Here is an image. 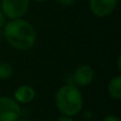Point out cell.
Segmentation results:
<instances>
[{"instance_id":"6da1fadb","label":"cell","mask_w":121,"mask_h":121,"mask_svg":"<svg viewBox=\"0 0 121 121\" xmlns=\"http://www.w3.org/2000/svg\"><path fill=\"white\" fill-rule=\"evenodd\" d=\"M3 35L8 44L14 49L26 51L36 43V30L22 18L12 19L3 27Z\"/></svg>"},{"instance_id":"7a4b0ae2","label":"cell","mask_w":121,"mask_h":121,"mask_svg":"<svg viewBox=\"0 0 121 121\" xmlns=\"http://www.w3.org/2000/svg\"><path fill=\"white\" fill-rule=\"evenodd\" d=\"M55 105L62 115L74 117L83 107V96L79 86L66 84L59 88L55 94Z\"/></svg>"},{"instance_id":"3957f363","label":"cell","mask_w":121,"mask_h":121,"mask_svg":"<svg viewBox=\"0 0 121 121\" xmlns=\"http://www.w3.org/2000/svg\"><path fill=\"white\" fill-rule=\"evenodd\" d=\"M30 0H1L0 10L9 19H18L27 14Z\"/></svg>"},{"instance_id":"277c9868","label":"cell","mask_w":121,"mask_h":121,"mask_svg":"<svg viewBox=\"0 0 121 121\" xmlns=\"http://www.w3.org/2000/svg\"><path fill=\"white\" fill-rule=\"evenodd\" d=\"M21 116V107L14 99L0 97V121H17Z\"/></svg>"},{"instance_id":"5b68a950","label":"cell","mask_w":121,"mask_h":121,"mask_svg":"<svg viewBox=\"0 0 121 121\" xmlns=\"http://www.w3.org/2000/svg\"><path fill=\"white\" fill-rule=\"evenodd\" d=\"M118 0H89V8L96 17L104 18L116 10Z\"/></svg>"},{"instance_id":"8992f818","label":"cell","mask_w":121,"mask_h":121,"mask_svg":"<svg viewBox=\"0 0 121 121\" xmlns=\"http://www.w3.org/2000/svg\"><path fill=\"white\" fill-rule=\"evenodd\" d=\"M95 70L89 65H81L73 73V81L77 86H87L94 81Z\"/></svg>"},{"instance_id":"52a82bcc","label":"cell","mask_w":121,"mask_h":121,"mask_svg":"<svg viewBox=\"0 0 121 121\" xmlns=\"http://www.w3.org/2000/svg\"><path fill=\"white\" fill-rule=\"evenodd\" d=\"M36 96V91L31 85H21L14 91V100L19 104H28L32 102Z\"/></svg>"},{"instance_id":"ba28073f","label":"cell","mask_w":121,"mask_h":121,"mask_svg":"<svg viewBox=\"0 0 121 121\" xmlns=\"http://www.w3.org/2000/svg\"><path fill=\"white\" fill-rule=\"evenodd\" d=\"M107 91L108 95L115 100H120L121 99V77L116 75L111 81L108 82L107 85Z\"/></svg>"},{"instance_id":"9c48e42d","label":"cell","mask_w":121,"mask_h":121,"mask_svg":"<svg viewBox=\"0 0 121 121\" xmlns=\"http://www.w3.org/2000/svg\"><path fill=\"white\" fill-rule=\"evenodd\" d=\"M13 75V68L9 63L0 62V80H8Z\"/></svg>"},{"instance_id":"30bf717a","label":"cell","mask_w":121,"mask_h":121,"mask_svg":"<svg viewBox=\"0 0 121 121\" xmlns=\"http://www.w3.org/2000/svg\"><path fill=\"white\" fill-rule=\"evenodd\" d=\"M102 121H120V119H119V117H117V116L108 115V116H106V117L103 118Z\"/></svg>"},{"instance_id":"8fae6325","label":"cell","mask_w":121,"mask_h":121,"mask_svg":"<svg viewBox=\"0 0 121 121\" xmlns=\"http://www.w3.org/2000/svg\"><path fill=\"white\" fill-rule=\"evenodd\" d=\"M56 1L62 5H71L75 0H56Z\"/></svg>"},{"instance_id":"7c38bea8","label":"cell","mask_w":121,"mask_h":121,"mask_svg":"<svg viewBox=\"0 0 121 121\" xmlns=\"http://www.w3.org/2000/svg\"><path fill=\"white\" fill-rule=\"evenodd\" d=\"M4 25H5V16H4L3 13L0 10V29H2L4 27Z\"/></svg>"},{"instance_id":"4fadbf2b","label":"cell","mask_w":121,"mask_h":121,"mask_svg":"<svg viewBox=\"0 0 121 121\" xmlns=\"http://www.w3.org/2000/svg\"><path fill=\"white\" fill-rule=\"evenodd\" d=\"M56 121H74V120H73V117H69V116L62 115L60 117L57 118Z\"/></svg>"},{"instance_id":"5bb4252c","label":"cell","mask_w":121,"mask_h":121,"mask_svg":"<svg viewBox=\"0 0 121 121\" xmlns=\"http://www.w3.org/2000/svg\"><path fill=\"white\" fill-rule=\"evenodd\" d=\"M17 121H32V120H30V119H28V118H19Z\"/></svg>"},{"instance_id":"9a60e30c","label":"cell","mask_w":121,"mask_h":121,"mask_svg":"<svg viewBox=\"0 0 121 121\" xmlns=\"http://www.w3.org/2000/svg\"><path fill=\"white\" fill-rule=\"evenodd\" d=\"M36 2H45V1H48V0H34Z\"/></svg>"}]
</instances>
